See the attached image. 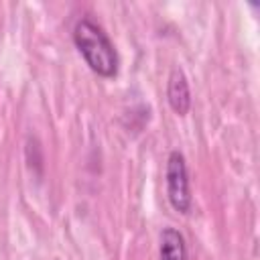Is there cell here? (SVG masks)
I'll return each instance as SVG.
<instances>
[{
    "label": "cell",
    "instance_id": "1",
    "mask_svg": "<svg viewBox=\"0 0 260 260\" xmlns=\"http://www.w3.org/2000/svg\"><path fill=\"white\" fill-rule=\"evenodd\" d=\"M73 43L87 63V67L106 79H112L118 75L120 69V57L118 51L108 37V32L91 18L83 16L73 26Z\"/></svg>",
    "mask_w": 260,
    "mask_h": 260
},
{
    "label": "cell",
    "instance_id": "2",
    "mask_svg": "<svg viewBox=\"0 0 260 260\" xmlns=\"http://www.w3.org/2000/svg\"><path fill=\"white\" fill-rule=\"evenodd\" d=\"M165 183H167V199L171 207L183 215L191 213L193 197H191V183H189V169L185 154L181 150H171L167 158V171H165Z\"/></svg>",
    "mask_w": 260,
    "mask_h": 260
},
{
    "label": "cell",
    "instance_id": "3",
    "mask_svg": "<svg viewBox=\"0 0 260 260\" xmlns=\"http://www.w3.org/2000/svg\"><path fill=\"white\" fill-rule=\"evenodd\" d=\"M167 102L177 116H187V112L191 110V89H189V81L181 67H175L169 73Z\"/></svg>",
    "mask_w": 260,
    "mask_h": 260
},
{
    "label": "cell",
    "instance_id": "4",
    "mask_svg": "<svg viewBox=\"0 0 260 260\" xmlns=\"http://www.w3.org/2000/svg\"><path fill=\"white\" fill-rule=\"evenodd\" d=\"M187 242L185 236L173 228L167 225L160 232V242H158V260H187Z\"/></svg>",
    "mask_w": 260,
    "mask_h": 260
}]
</instances>
